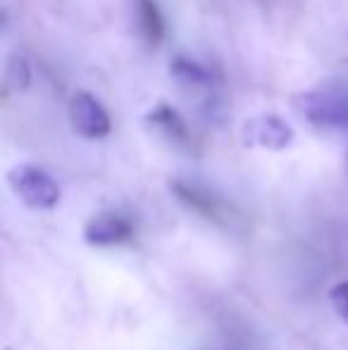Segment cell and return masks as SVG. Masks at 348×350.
Wrapping results in <instances>:
<instances>
[{
  "mask_svg": "<svg viewBox=\"0 0 348 350\" xmlns=\"http://www.w3.org/2000/svg\"><path fill=\"white\" fill-rule=\"evenodd\" d=\"M8 83L14 91H24L31 83V70L24 57H12L8 65Z\"/></svg>",
  "mask_w": 348,
  "mask_h": 350,
  "instance_id": "30bf717a",
  "label": "cell"
},
{
  "mask_svg": "<svg viewBox=\"0 0 348 350\" xmlns=\"http://www.w3.org/2000/svg\"><path fill=\"white\" fill-rule=\"evenodd\" d=\"M12 193L31 210H51L60 203V186L36 165H17L8 172Z\"/></svg>",
  "mask_w": 348,
  "mask_h": 350,
  "instance_id": "7a4b0ae2",
  "label": "cell"
},
{
  "mask_svg": "<svg viewBox=\"0 0 348 350\" xmlns=\"http://www.w3.org/2000/svg\"><path fill=\"white\" fill-rule=\"evenodd\" d=\"M293 107L303 120L320 129L348 131V91L344 88H317L303 91L293 98Z\"/></svg>",
  "mask_w": 348,
  "mask_h": 350,
  "instance_id": "6da1fadb",
  "label": "cell"
},
{
  "mask_svg": "<svg viewBox=\"0 0 348 350\" xmlns=\"http://www.w3.org/2000/svg\"><path fill=\"white\" fill-rule=\"evenodd\" d=\"M70 124L84 139H105L112 131V122L107 110L98 98L86 91H77L70 98Z\"/></svg>",
  "mask_w": 348,
  "mask_h": 350,
  "instance_id": "3957f363",
  "label": "cell"
},
{
  "mask_svg": "<svg viewBox=\"0 0 348 350\" xmlns=\"http://www.w3.org/2000/svg\"><path fill=\"white\" fill-rule=\"evenodd\" d=\"M330 300H332V305H334L336 314L348 324V281H341V284H336L334 288H332Z\"/></svg>",
  "mask_w": 348,
  "mask_h": 350,
  "instance_id": "8fae6325",
  "label": "cell"
},
{
  "mask_svg": "<svg viewBox=\"0 0 348 350\" xmlns=\"http://www.w3.org/2000/svg\"><path fill=\"white\" fill-rule=\"evenodd\" d=\"M134 3L136 22H139V31L144 41L150 48H158L165 38V17L160 12L155 0H131Z\"/></svg>",
  "mask_w": 348,
  "mask_h": 350,
  "instance_id": "52a82bcc",
  "label": "cell"
},
{
  "mask_svg": "<svg viewBox=\"0 0 348 350\" xmlns=\"http://www.w3.org/2000/svg\"><path fill=\"white\" fill-rule=\"evenodd\" d=\"M172 191L176 193V198H179L181 203L189 205L191 210H196L198 215L208 217V219H217L219 205H217V200L208 193V191H200L191 184H181V181H174Z\"/></svg>",
  "mask_w": 348,
  "mask_h": 350,
  "instance_id": "9c48e42d",
  "label": "cell"
},
{
  "mask_svg": "<svg viewBox=\"0 0 348 350\" xmlns=\"http://www.w3.org/2000/svg\"><path fill=\"white\" fill-rule=\"evenodd\" d=\"M170 72L179 83L189 88H213L215 83V74L213 70L203 65V62L193 60V57L186 55H174L170 60Z\"/></svg>",
  "mask_w": 348,
  "mask_h": 350,
  "instance_id": "ba28073f",
  "label": "cell"
},
{
  "mask_svg": "<svg viewBox=\"0 0 348 350\" xmlns=\"http://www.w3.org/2000/svg\"><path fill=\"white\" fill-rule=\"evenodd\" d=\"M131 234L134 229H131L129 219H124L122 215H112V212L93 217L84 226V239L91 245H117L131 239Z\"/></svg>",
  "mask_w": 348,
  "mask_h": 350,
  "instance_id": "5b68a950",
  "label": "cell"
},
{
  "mask_svg": "<svg viewBox=\"0 0 348 350\" xmlns=\"http://www.w3.org/2000/svg\"><path fill=\"white\" fill-rule=\"evenodd\" d=\"M246 146L267 148V150H284L293 141V129L284 120L274 115H258L243 122L241 129Z\"/></svg>",
  "mask_w": 348,
  "mask_h": 350,
  "instance_id": "277c9868",
  "label": "cell"
},
{
  "mask_svg": "<svg viewBox=\"0 0 348 350\" xmlns=\"http://www.w3.org/2000/svg\"><path fill=\"white\" fill-rule=\"evenodd\" d=\"M146 122H148L150 126H155L158 131H163L172 143H179V146H189L191 143V131H189V126H186L184 117H181L172 105H168V103L155 105L153 110L146 115Z\"/></svg>",
  "mask_w": 348,
  "mask_h": 350,
  "instance_id": "8992f818",
  "label": "cell"
}]
</instances>
